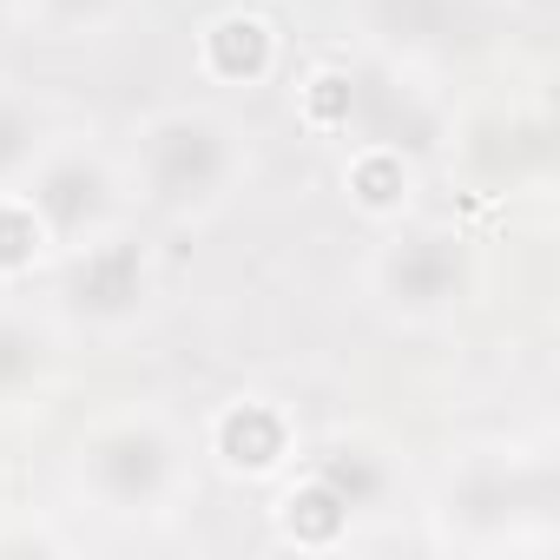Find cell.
Instances as JSON below:
<instances>
[{
	"instance_id": "3957f363",
	"label": "cell",
	"mask_w": 560,
	"mask_h": 560,
	"mask_svg": "<svg viewBox=\"0 0 560 560\" xmlns=\"http://www.w3.org/2000/svg\"><path fill=\"white\" fill-rule=\"evenodd\" d=\"M553 462L527 442H468L429 488V540L462 553L540 547L553 527Z\"/></svg>"
},
{
	"instance_id": "6da1fadb",
	"label": "cell",
	"mask_w": 560,
	"mask_h": 560,
	"mask_svg": "<svg viewBox=\"0 0 560 560\" xmlns=\"http://www.w3.org/2000/svg\"><path fill=\"white\" fill-rule=\"evenodd\" d=\"M119 165H126L132 205H145L165 224H205L244 191L250 132L218 100H172L126 132Z\"/></svg>"
},
{
	"instance_id": "30bf717a",
	"label": "cell",
	"mask_w": 560,
	"mask_h": 560,
	"mask_svg": "<svg viewBox=\"0 0 560 560\" xmlns=\"http://www.w3.org/2000/svg\"><path fill=\"white\" fill-rule=\"evenodd\" d=\"M198 455L231 481H284L304 455V429L277 396H224L198 429Z\"/></svg>"
},
{
	"instance_id": "2e32d148",
	"label": "cell",
	"mask_w": 560,
	"mask_h": 560,
	"mask_svg": "<svg viewBox=\"0 0 560 560\" xmlns=\"http://www.w3.org/2000/svg\"><path fill=\"white\" fill-rule=\"evenodd\" d=\"M139 0H21V14L47 47H100L132 21Z\"/></svg>"
},
{
	"instance_id": "9c48e42d",
	"label": "cell",
	"mask_w": 560,
	"mask_h": 560,
	"mask_svg": "<svg viewBox=\"0 0 560 560\" xmlns=\"http://www.w3.org/2000/svg\"><path fill=\"white\" fill-rule=\"evenodd\" d=\"M284 27L257 0H218L191 27V73L211 93H264L284 80Z\"/></svg>"
},
{
	"instance_id": "7a4b0ae2",
	"label": "cell",
	"mask_w": 560,
	"mask_h": 560,
	"mask_svg": "<svg viewBox=\"0 0 560 560\" xmlns=\"http://www.w3.org/2000/svg\"><path fill=\"white\" fill-rule=\"evenodd\" d=\"M67 481L93 514L119 527L165 521L198 488V435L165 402H119L73 435Z\"/></svg>"
},
{
	"instance_id": "8fae6325",
	"label": "cell",
	"mask_w": 560,
	"mask_h": 560,
	"mask_svg": "<svg viewBox=\"0 0 560 560\" xmlns=\"http://www.w3.org/2000/svg\"><path fill=\"white\" fill-rule=\"evenodd\" d=\"M298 468H304L311 481H324L357 521L383 514V508L396 501V488H402V462H396V448H389L383 435H363V429H343V435H330L324 448H304Z\"/></svg>"
},
{
	"instance_id": "4fadbf2b",
	"label": "cell",
	"mask_w": 560,
	"mask_h": 560,
	"mask_svg": "<svg viewBox=\"0 0 560 560\" xmlns=\"http://www.w3.org/2000/svg\"><path fill=\"white\" fill-rule=\"evenodd\" d=\"M416 185H422V152L389 145V139H357L343 152V205L363 224H396L416 211Z\"/></svg>"
},
{
	"instance_id": "e0dca14e",
	"label": "cell",
	"mask_w": 560,
	"mask_h": 560,
	"mask_svg": "<svg viewBox=\"0 0 560 560\" xmlns=\"http://www.w3.org/2000/svg\"><path fill=\"white\" fill-rule=\"evenodd\" d=\"M54 132L60 126H54L40 93H27L21 80H0V191H14L34 172V159L47 152Z\"/></svg>"
},
{
	"instance_id": "ffe728a7",
	"label": "cell",
	"mask_w": 560,
	"mask_h": 560,
	"mask_svg": "<svg viewBox=\"0 0 560 560\" xmlns=\"http://www.w3.org/2000/svg\"><path fill=\"white\" fill-rule=\"evenodd\" d=\"M0 14H21V0H0Z\"/></svg>"
},
{
	"instance_id": "5bb4252c",
	"label": "cell",
	"mask_w": 560,
	"mask_h": 560,
	"mask_svg": "<svg viewBox=\"0 0 560 560\" xmlns=\"http://www.w3.org/2000/svg\"><path fill=\"white\" fill-rule=\"evenodd\" d=\"M270 521H277V540H284V547H317V553H324V547H343V540L357 534V514H350L324 481H311L304 468L284 475Z\"/></svg>"
},
{
	"instance_id": "7c38bea8",
	"label": "cell",
	"mask_w": 560,
	"mask_h": 560,
	"mask_svg": "<svg viewBox=\"0 0 560 560\" xmlns=\"http://www.w3.org/2000/svg\"><path fill=\"white\" fill-rule=\"evenodd\" d=\"M67 363V330L54 311L14 304V291L0 298V409H27L60 383Z\"/></svg>"
},
{
	"instance_id": "5b68a950",
	"label": "cell",
	"mask_w": 560,
	"mask_h": 560,
	"mask_svg": "<svg viewBox=\"0 0 560 560\" xmlns=\"http://www.w3.org/2000/svg\"><path fill=\"white\" fill-rule=\"evenodd\" d=\"M54 317L67 337H126L152 317L159 304V257L145 244V231L132 218H119L113 231L73 244L54 257Z\"/></svg>"
},
{
	"instance_id": "d6986e66",
	"label": "cell",
	"mask_w": 560,
	"mask_h": 560,
	"mask_svg": "<svg viewBox=\"0 0 560 560\" xmlns=\"http://www.w3.org/2000/svg\"><path fill=\"white\" fill-rule=\"evenodd\" d=\"M514 8H521L527 21H547V14H553V0H514Z\"/></svg>"
},
{
	"instance_id": "9a60e30c",
	"label": "cell",
	"mask_w": 560,
	"mask_h": 560,
	"mask_svg": "<svg viewBox=\"0 0 560 560\" xmlns=\"http://www.w3.org/2000/svg\"><path fill=\"white\" fill-rule=\"evenodd\" d=\"M291 106L298 119L317 132V139H357V119H363V73L337 67V60H317L311 73H298L291 86Z\"/></svg>"
},
{
	"instance_id": "277c9868",
	"label": "cell",
	"mask_w": 560,
	"mask_h": 560,
	"mask_svg": "<svg viewBox=\"0 0 560 560\" xmlns=\"http://www.w3.org/2000/svg\"><path fill=\"white\" fill-rule=\"evenodd\" d=\"M481 284L475 237L448 218H396L376 224V244L363 257V304L389 330H448Z\"/></svg>"
},
{
	"instance_id": "ac0fdd59",
	"label": "cell",
	"mask_w": 560,
	"mask_h": 560,
	"mask_svg": "<svg viewBox=\"0 0 560 560\" xmlns=\"http://www.w3.org/2000/svg\"><path fill=\"white\" fill-rule=\"evenodd\" d=\"M54 270V244L21 191H0V291H21Z\"/></svg>"
},
{
	"instance_id": "52a82bcc",
	"label": "cell",
	"mask_w": 560,
	"mask_h": 560,
	"mask_svg": "<svg viewBox=\"0 0 560 560\" xmlns=\"http://www.w3.org/2000/svg\"><path fill=\"white\" fill-rule=\"evenodd\" d=\"M343 27L376 67H448L481 40V0H343Z\"/></svg>"
},
{
	"instance_id": "ba28073f",
	"label": "cell",
	"mask_w": 560,
	"mask_h": 560,
	"mask_svg": "<svg viewBox=\"0 0 560 560\" xmlns=\"http://www.w3.org/2000/svg\"><path fill=\"white\" fill-rule=\"evenodd\" d=\"M448 139V165L468 172L475 191L501 198V191H527L553 172V119L540 100H501L468 113L462 126L442 132Z\"/></svg>"
},
{
	"instance_id": "8992f818",
	"label": "cell",
	"mask_w": 560,
	"mask_h": 560,
	"mask_svg": "<svg viewBox=\"0 0 560 560\" xmlns=\"http://www.w3.org/2000/svg\"><path fill=\"white\" fill-rule=\"evenodd\" d=\"M14 191L34 205L54 257L73 250V244H86V237H100V231H113L119 218H132L126 165L100 139H86V132H54L47 152L34 159V172Z\"/></svg>"
}]
</instances>
